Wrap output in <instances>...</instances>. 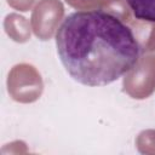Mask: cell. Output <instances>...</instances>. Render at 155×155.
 <instances>
[{"mask_svg":"<svg viewBox=\"0 0 155 155\" xmlns=\"http://www.w3.org/2000/svg\"><path fill=\"white\" fill-rule=\"evenodd\" d=\"M56 47L67 73L91 87L119 80L136 67L140 56L132 29L103 10L67 16L56 33Z\"/></svg>","mask_w":155,"mask_h":155,"instance_id":"6da1fadb","label":"cell"},{"mask_svg":"<svg viewBox=\"0 0 155 155\" xmlns=\"http://www.w3.org/2000/svg\"><path fill=\"white\" fill-rule=\"evenodd\" d=\"M136 18L155 22V0H126Z\"/></svg>","mask_w":155,"mask_h":155,"instance_id":"7a4b0ae2","label":"cell"}]
</instances>
